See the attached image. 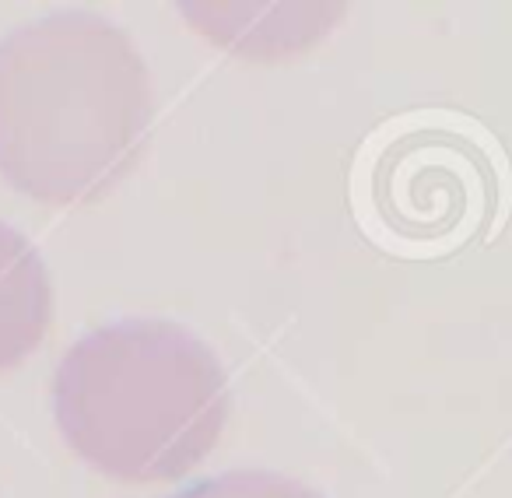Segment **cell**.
<instances>
[{
    "label": "cell",
    "instance_id": "obj_1",
    "mask_svg": "<svg viewBox=\"0 0 512 498\" xmlns=\"http://www.w3.org/2000/svg\"><path fill=\"white\" fill-rule=\"evenodd\" d=\"M151 81L134 39L92 11L0 39V176L43 204L99 200L137 165Z\"/></svg>",
    "mask_w": 512,
    "mask_h": 498
},
{
    "label": "cell",
    "instance_id": "obj_2",
    "mask_svg": "<svg viewBox=\"0 0 512 498\" xmlns=\"http://www.w3.org/2000/svg\"><path fill=\"white\" fill-rule=\"evenodd\" d=\"M228 379L200 337L169 320H116L67 348L53 414L71 449L130 484L190 474L228 425Z\"/></svg>",
    "mask_w": 512,
    "mask_h": 498
},
{
    "label": "cell",
    "instance_id": "obj_3",
    "mask_svg": "<svg viewBox=\"0 0 512 498\" xmlns=\"http://www.w3.org/2000/svg\"><path fill=\"white\" fill-rule=\"evenodd\" d=\"M186 22L214 46L249 60L306 53L341 22V4H183Z\"/></svg>",
    "mask_w": 512,
    "mask_h": 498
},
{
    "label": "cell",
    "instance_id": "obj_4",
    "mask_svg": "<svg viewBox=\"0 0 512 498\" xmlns=\"http://www.w3.org/2000/svg\"><path fill=\"white\" fill-rule=\"evenodd\" d=\"M53 323V281L39 249L0 221V372L22 365Z\"/></svg>",
    "mask_w": 512,
    "mask_h": 498
},
{
    "label": "cell",
    "instance_id": "obj_5",
    "mask_svg": "<svg viewBox=\"0 0 512 498\" xmlns=\"http://www.w3.org/2000/svg\"><path fill=\"white\" fill-rule=\"evenodd\" d=\"M169 498H323L302 481L271 470H228V474L207 477Z\"/></svg>",
    "mask_w": 512,
    "mask_h": 498
}]
</instances>
